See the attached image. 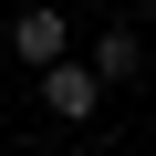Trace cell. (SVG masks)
Returning <instances> with one entry per match:
<instances>
[{
	"instance_id": "cell-1",
	"label": "cell",
	"mask_w": 156,
	"mask_h": 156,
	"mask_svg": "<svg viewBox=\"0 0 156 156\" xmlns=\"http://www.w3.org/2000/svg\"><path fill=\"white\" fill-rule=\"evenodd\" d=\"M42 104H52V125H94L104 115V83H94V62H42Z\"/></svg>"
},
{
	"instance_id": "cell-2",
	"label": "cell",
	"mask_w": 156,
	"mask_h": 156,
	"mask_svg": "<svg viewBox=\"0 0 156 156\" xmlns=\"http://www.w3.org/2000/svg\"><path fill=\"white\" fill-rule=\"evenodd\" d=\"M11 52H21L31 73H42V62H62V52H73V11H62V0H31V11L11 21Z\"/></svg>"
},
{
	"instance_id": "cell-3",
	"label": "cell",
	"mask_w": 156,
	"mask_h": 156,
	"mask_svg": "<svg viewBox=\"0 0 156 156\" xmlns=\"http://www.w3.org/2000/svg\"><path fill=\"white\" fill-rule=\"evenodd\" d=\"M83 62H94V83H135V62H146V52H135V31H104Z\"/></svg>"
}]
</instances>
